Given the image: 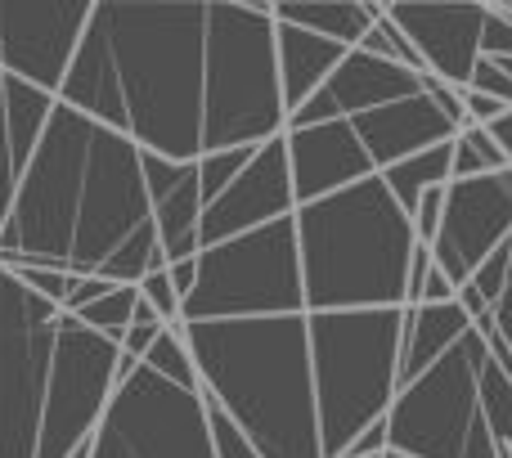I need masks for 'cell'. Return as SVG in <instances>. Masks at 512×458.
<instances>
[{"label":"cell","mask_w":512,"mask_h":458,"mask_svg":"<svg viewBox=\"0 0 512 458\" xmlns=\"http://www.w3.org/2000/svg\"><path fill=\"white\" fill-rule=\"evenodd\" d=\"M297 216V194H292V171H288V140H270L256 149V158L243 167V176L203 207V225H198V252L221 247L230 238H243L252 229H265L274 221Z\"/></svg>","instance_id":"cell-15"},{"label":"cell","mask_w":512,"mask_h":458,"mask_svg":"<svg viewBox=\"0 0 512 458\" xmlns=\"http://www.w3.org/2000/svg\"><path fill=\"white\" fill-rule=\"evenodd\" d=\"M54 108H59V95H45V90L27 86V81L5 77V117H9V144H14L18 171H27L32 153L41 149L45 126H50ZM18 180H23V176H18Z\"/></svg>","instance_id":"cell-23"},{"label":"cell","mask_w":512,"mask_h":458,"mask_svg":"<svg viewBox=\"0 0 512 458\" xmlns=\"http://www.w3.org/2000/svg\"><path fill=\"white\" fill-rule=\"evenodd\" d=\"M508 270H512V243H504L495 256H486V265H481L477 274H472V288L486 297V306L495 310L499 306V297H504V288H508Z\"/></svg>","instance_id":"cell-34"},{"label":"cell","mask_w":512,"mask_h":458,"mask_svg":"<svg viewBox=\"0 0 512 458\" xmlns=\"http://www.w3.org/2000/svg\"><path fill=\"white\" fill-rule=\"evenodd\" d=\"M270 315H306L297 221L292 216L198 252L194 292L185 297V310H180L185 324Z\"/></svg>","instance_id":"cell-8"},{"label":"cell","mask_w":512,"mask_h":458,"mask_svg":"<svg viewBox=\"0 0 512 458\" xmlns=\"http://www.w3.org/2000/svg\"><path fill=\"white\" fill-rule=\"evenodd\" d=\"M72 458H90V445H86V450H77V454H72Z\"/></svg>","instance_id":"cell-43"},{"label":"cell","mask_w":512,"mask_h":458,"mask_svg":"<svg viewBox=\"0 0 512 458\" xmlns=\"http://www.w3.org/2000/svg\"><path fill=\"white\" fill-rule=\"evenodd\" d=\"M171 279H176L180 297H189V292H194V279H198V256H194V261H180V265H171Z\"/></svg>","instance_id":"cell-42"},{"label":"cell","mask_w":512,"mask_h":458,"mask_svg":"<svg viewBox=\"0 0 512 458\" xmlns=\"http://www.w3.org/2000/svg\"><path fill=\"white\" fill-rule=\"evenodd\" d=\"M144 364H149L158 378H167L171 387H180V391H203V382H198L194 351H189V342H185V324L167 328V333L153 342V351L144 355Z\"/></svg>","instance_id":"cell-26"},{"label":"cell","mask_w":512,"mask_h":458,"mask_svg":"<svg viewBox=\"0 0 512 458\" xmlns=\"http://www.w3.org/2000/svg\"><path fill=\"white\" fill-rule=\"evenodd\" d=\"M144 229L153 207L140 144L59 104L0 225V265L104 279V265Z\"/></svg>","instance_id":"cell-2"},{"label":"cell","mask_w":512,"mask_h":458,"mask_svg":"<svg viewBox=\"0 0 512 458\" xmlns=\"http://www.w3.org/2000/svg\"><path fill=\"white\" fill-rule=\"evenodd\" d=\"M270 14L274 23L301 27V32H315L324 41L355 50L382 18V5L378 0H270Z\"/></svg>","instance_id":"cell-22"},{"label":"cell","mask_w":512,"mask_h":458,"mask_svg":"<svg viewBox=\"0 0 512 458\" xmlns=\"http://www.w3.org/2000/svg\"><path fill=\"white\" fill-rule=\"evenodd\" d=\"M477 391H481V414H486V427L495 436L499 450H512V378L495 364L490 355L477 373Z\"/></svg>","instance_id":"cell-25"},{"label":"cell","mask_w":512,"mask_h":458,"mask_svg":"<svg viewBox=\"0 0 512 458\" xmlns=\"http://www.w3.org/2000/svg\"><path fill=\"white\" fill-rule=\"evenodd\" d=\"M140 301H149L153 315H158L167 328L185 324V319H180V310H185V297H180L176 279H171V265H167V270L144 274V279H140Z\"/></svg>","instance_id":"cell-31"},{"label":"cell","mask_w":512,"mask_h":458,"mask_svg":"<svg viewBox=\"0 0 512 458\" xmlns=\"http://www.w3.org/2000/svg\"><path fill=\"white\" fill-rule=\"evenodd\" d=\"M490 360L481 328L445 351L432 369L405 391H396L387 414L391 450L400 458H499V445L481 414L477 373Z\"/></svg>","instance_id":"cell-7"},{"label":"cell","mask_w":512,"mask_h":458,"mask_svg":"<svg viewBox=\"0 0 512 458\" xmlns=\"http://www.w3.org/2000/svg\"><path fill=\"white\" fill-rule=\"evenodd\" d=\"M351 126H355V135H360L364 153H369L373 171H387V167H396V162L436 149V144H450L454 135H459L427 95L373 108V113H364V117H351Z\"/></svg>","instance_id":"cell-18"},{"label":"cell","mask_w":512,"mask_h":458,"mask_svg":"<svg viewBox=\"0 0 512 458\" xmlns=\"http://www.w3.org/2000/svg\"><path fill=\"white\" fill-rule=\"evenodd\" d=\"M292 221H297L306 315L400 310L409 301V265L418 238L382 176L297 207Z\"/></svg>","instance_id":"cell-4"},{"label":"cell","mask_w":512,"mask_h":458,"mask_svg":"<svg viewBox=\"0 0 512 458\" xmlns=\"http://www.w3.org/2000/svg\"><path fill=\"white\" fill-rule=\"evenodd\" d=\"M382 458H387V454H382Z\"/></svg>","instance_id":"cell-46"},{"label":"cell","mask_w":512,"mask_h":458,"mask_svg":"<svg viewBox=\"0 0 512 458\" xmlns=\"http://www.w3.org/2000/svg\"><path fill=\"white\" fill-rule=\"evenodd\" d=\"M508 171V158L499 153V144L490 140L486 126H468L454 135V180H481Z\"/></svg>","instance_id":"cell-27"},{"label":"cell","mask_w":512,"mask_h":458,"mask_svg":"<svg viewBox=\"0 0 512 458\" xmlns=\"http://www.w3.org/2000/svg\"><path fill=\"white\" fill-rule=\"evenodd\" d=\"M486 131H490V140L499 144V153H504V158H508V167H512V108H508L504 117H499V122H490Z\"/></svg>","instance_id":"cell-41"},{"label":"cell","mask_w":512,"mask_h":458,"mask_svg":"<svg viewBox=\"0 0 512 458\" xmlns=\"http://www.w3.org/2000/svg\"><path fill=\"white\" fill-rule=\"evenodd\" d=\"M472 333V319L463 315L459 301L445 306H405V328H400V369H396V391L418 382L445 351Z\"/></svg>","instance_id":"cell-20"},{"label":"cell","mask_w":512,"mask_h":458,"mask_svg":"<svg viewBox=\"0 0 512 458\" xmlns=\"http://www.w3.org/2000/svg\"><path fill=\"white\" fill-rule=\"evenodd\" d=\"M414 95H423V77L418 72L387 59H373L364 50H351L337 63L333 77L324 81V90L288 117V131L324 126V122H351V117H364L373 108L400 104V99H414Z\"/></svg>","instance_id":"cell-16"},{"label":"cell","mask_w":512,"mask_h":458,"mask_svg":"<svg viewBox=\"0 0 512 458\" xmlns=\"http://www.w3.org/2000/svg\"><path fill=\"white\" fill-rule=\"evenodd\" d=\"M387 458H400V454H387Z\"/></svg>","instance_id":"cell-44"},{"label":"cell","mask_w":512,"mask_h":458,"mask_svg":"<svg viewBox=\"0 0 512 458\" xmlns=\"http://www.w3.org/2000/svg\"><path fill=\"white\" fill-rule=\"evenodd\" d=\"M306 324L319 405V445H324V458H342L364 427L391 414L405 306L328 310V315H306Z\"/></svg>","instance_id":"cell-6"},{"label":"cell","mask_w":512,"mask_h":458,"mask_svg":"<svg viewBox=\"0 0 512 458\" xmlns=\"http://www.w3.org/2000/svg\"><path fill=\"white\" fill-rule=\"evenodd\" d=\"M63 310L0 265V458H36Z\"/></svg>","instance_id":"cell-9"},{"label":"cell","mask_w":512,"mask_h":458,"mask_svg":"<svg viewBox=\"0 0 512 458\" xmlns=\"http://www.w3.org/2000/svg\"><path fill=\"white\" fill-rule=\"evenodd\" d=\"M391 450V436H387V418H378L373 427H364L360 436L351 441V450H346L342 458H382Z\"/></svg>","instance_id":"cell-38"},{"label":"cell","mask_w":512,"mask_h":458,"mask_svg":"<svg viewBox=\"0 0 512 458\" xmlns=\"http://www.w3.org/2000/svg\"><path fill=\"white\" fill-rule=\"evenodd\" d=\"M117 364H122V346L113 337L90 333L86 324H77L63 310L54 364H50V387H45L36 458H72L95 441L108 400H113L117 382H122Z\"/></svg>","instance_id":"cell-11"},{"label":"cell","mask_w":512,"mask_h":458,"mask_svg":"<svg viewBox=\"0 0 512 458\" xmlns=\"http://www.w3.org/2000/svg\"><path fill=\"white\" fill-rule=\"evenodd\" d=\"M423 95L432 99L436 108H441L445 122H450L454 131H468V108H463V90L445 86L441 77H427V72H423Z\"/></svg>","instance_id":"cell-36"},{"label":"cell","mask_w":512,"mask_h":458,"mask_svg":"<svg viewBox=\"0 0 512 458\" xmlns=\"http://www.w3.org/2000/svg\"><path fill=\"white\" fill-rule=\"evenodd\" d=\"M382 185L391 189V198L400 203V212L414 216L418 198L427 194V189H445L454 180V140L450 144H436V149L427 153H414V158L396 162V167L378 171Z\"/></svg>","instance_id":"cell-24"},{"label":"cell","mask_w":512,"mask_h":458,"mask_svg":"<svg viewBox=\"0 0 512 458\" xmlns=\"http://www.w3.org/2000/svg\"><path fill=\"white\" fill-rule=\"evenodd\" d=\"M90 0H0V72L59 95L90 27Z\"/></svg>","instance_id":"cell-12"},{"label":"cell","mask_w":512,"mask_h":458,"mask_svg":"<svg viewBox=\"0 0 512 458\" xmlns=\"http://www.w3.org/2000/svg\"><path fill=\"white\" fill-rule=\"evenodd\" d=\"M355 50H364V54H373V59H387V63H400V68H409V72H418L423 77V59L414 54V45L405 41V32H400L396 23L387 18V5H382V18L369 27V36H364Z\"/></svg>","instance_id":"cell-30"},{"label":"cell","mask_w":512,"mask_h":458,"mask_svg":"<svg viewBox=\"0 0 512 458\" xmlns=\"http://www.w3.org/2000/svg\"><path fill=\"white\" fill-rule=\"evenodd\" d=\"M283 140H288V171L297 207H310L319 198H333L342 189L360 185V180L378 176L351 122L301 126V131H283Z\"/></svg>","instance_id":"cell-17"},{"label":"cell","mask_w":512,"mask_h":458,"mask_svg":"<svg viewBox=\"0 0 512 458\" xmlns=\"http://www.w3.org/2000/svg\"><path fill=\"white\" fill-rule=\"evenodd\" d=\"M495 328H499V337H504L508 351H512V270H508V288H504V297H499V306H495Z\"/></svg>","instance_id":"cell-40"},{"label":"cell","mask_w":512,"mask_h":458,"mask_svg":"<svg viewBox=\"0 0 512 458\" xmlns=\"http://www.w3.org/2000/svg\"><path fill=\"white\" fill-rule=\"evenodd\" d=\"M468 90H481V95H490V99H499V104H508L512 108V77L504 68H499L495 59H481L477 63V72H472V86Z\"/></svg>","instance_id":"cell-37"},{"label":"cell","mask_w":512,"mask_h":458,"mask_svg":"<svg viewBox=\"0 0 512 458\" xmlns=\"http://www.w3.org/2000/svg\"><path fill=\"white\" fill-rule=\"evenodd\" d=\"M203 400H207V396H203ZM207 423H212L216 458H261V454H256V445L239 432V427L230 423V414H225V409H216L212 400H207Z\"/></svg>","instance_id":"cell-33"},{"label":"cell","mask_w":512,"mask_h":458,"mask_svg":"<svg viewBox=\"0 0 512 458\" xmlns=\"http://www.w3.org/2000/svg\"><path fill=\"white\" fill-rule=\"evenodd\" d=\"M463 108H468V126H490V122H499V117L508 113V104L481 95V90H463Z\"/></svg>","instance_id":"cell-39"},{"label":"cell","mask_w":512,"mask_h":458,"mask_svg":"<svg viewBox=\"0 0 512 458\" xmlns=\"http://www.w3.org/2000/svg\"><path fill=\"white\" fill-rule=\"evenodd\" d=\"M144 185H149L153 225H158L162 252L171 265L198 256V225H203V189H198V162H167L144 153Z\"/></svg>","instance_id":"cell-19"},{"label":"cell","mask_w":512,"mask_h":458,"mask_svg":"<svg viewBox=\"0 0 512 458\" xmlns=\"http://www.w3.org/2000/svg\"><path fill=\"white\" fill-rule=\"evenodd\" d=\"M274 50H279V86H283L288 117L306 99H315L324 90V81L337 72V63L351 54L346 45L324 41V36L301 32V27H288V23H274Z\"/></svg>","instance_id":"cell-21"},{"label":"cell","mask_w":512,"mask_h":458,"mask_svg":"<svg viewBox=\"0 0 512 458\" xmlns=\"http://www.w3.org/2000/svg\"><path fill=\"white\" fill-rule=\"evenodd\" d=\"M203 396L261 458H324L306 315L185 324Z\"/></svg>","instance_id":"cell-3"},{"label":"cell","mask_w":512,"mask_h":458,"mask_svg":"<svg viewBox=\"0 0 512 458\" xmlns=\"http://www.w3.org/2000/svg\"><path fill=\"white\" fill-rule=\"evenodd\" d=\"M9 270V265H5ZM14 274H18V283L23 288H32L36 297H45L50 306H68V292H72V279L77 274H68V270H50V265H14Z\"/></svg>","instance_id":"cell-32"},{"label":"cell","mask_w":512,"mask_h":458,"mask_svg":"<svg viewBox=\"0 0 512 458\" xmlns=\"http://www.w3.org/2000/svg\"><path fill=\"white\" fill-rule=\"evenodd\" d=\"M486 14L490 5H481V0H391L387 5V18L414 45L423 72L441 77L454 90L472 86V72L481 63Z\"/></svg>","instance_id":"cell-14"},{"label":"cell","mask_w":512,"mask_h":458,"mask_svg":"<svg viewBox=\"0 0 512 458\" xmlns=\"http://www.w3.org/2000/svg\"><path fill=\"white\" fill-rule=\"evenodd\" d=\"M508 5H512V0H508Z\"/></svg>","instance_id":"cell-45"},{"label":"cell","mask_w":512,"mask_h":458,"mask_svg":"<svg viewBox=\"0 0 512 458\" xmlns=\"http://www.w3.org/2000/svg\"><path fill=\"white\" fill-rule=\"evenodd\" d=\"M59 104L167 162L203 158L207 5H95Z\"/></svg>","instance_id":"cell-1"},{"label":"cell","mask_w":512,"mask_h":458,"mask_svg":"<svg viewBox=\"0 0 512 458\" xmlns=\"http://www.w3.org/2000/svg\"><path fill=\"white\" fill-rule=\"evenodd\" d=\"M504 243H512V167L481 180H450L445 221L432 243L436 270L463 288Z\"/></svg>","instance_id":"cell-13"},{"label":"cell","mask_w":512,"mask_h":458,"mask_svg":"<svg viewBox=\"0 0 512 458\" xmlns=\"http://www.w3.org/2000/svg\"><path fill=\"white\" fill-rule=\"evenodd\" d=\"M135 306H140V288H113V292H104L95 306H86L81 315H72V319L86 324L90 333L122 342V333L131 328V319H135Z\"/></svg>","instance_id":"cell-28"},{"label":"cell","mask_w":512,"mask_h":458,"mask_svg":"<svg viewBox=\"0 0 512 458\" xmlns=\"http://www.w3.org/2000/svg\"><path fill=\"white\" fill-rule=\"evenodd\" d=\"M481 59H512V14L504 0H490L486 32H481Z\"/></svg>","instance_id":"cell-35"},{"label":"cell","mask_w":512,"mask_h":458,"mask_svg":"<svg viewBox=\"0 0 512 458\" xmlns=\"http://www.w3.org/2000/svg\"><path fill=\"white\" fill-rule=\"evenodd\" d=\"M90 458H216L203 391H180L140 364L117 382Z\"/></svg>","instance_id":"cell-10"},{"label":"cell","mask_w":512,"mask_h":458,"mask_svg":"<svg viewBox=\"0 0 512 458\" xmlns=\"http://www.w3.org/2000/svg\"><path fill=\"white\" fill-rule=\"evenodd\" d=\"M256 158V149H221L198 158V189H203V207H212L234 180L243 176V167Z\"/></svg>","instance_id":"cell-29"},{"label":"cell","mask_w":512,"mask_h":458,"mask_svg":"<svg viewBox=\"0 0 512 458\" xmlns=\"http://www.w3.org/2000/svg\"><path fill=\"white\" fill-rule=\"evenodd\" d=\"M288 131L279 86L270 0L207 5V104L203 158L221 149H261Z\"/></svg>","instance_id":"cell-5"}]
</instances>
